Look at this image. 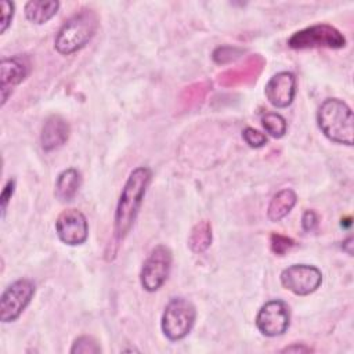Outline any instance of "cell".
Segmentation results:
<instances>
[{"mask_svg": "<svg viewBox=\"0 0 354 354\" xmlns=\"http://www.w3.org/2000/svg\"><path fill=\"white\" fill-rule=\"evenodd\" d=\"M151 180L152 170L147 166H140L129 174L124 187L122 188L115 210L112 243H109L111 246H116V250L136 221Z\"/></svg>", "mask_w": 354, "mask_h": 354, "instance_id": "6da1fadb", "label": "cell"}, {"mask_svg": "<svg viewBox=\"0 0 354 354\" xmlns=\"http://www.w3.org/2000/svg\"><path fill=\"white\" fill-rule=\"evenodd\" d=\"M317 123L326 138L336 144L353 145L354 116L351 108L339 98H326L317 111Z\"/></svg>", "mask_w": 354, "mask_h": 354, "instance_id": "7a4b0ae2", "label": "cell"}, {"mask_svg": "<svg viewBox=\"0 0 354 354\" xmlns=\"http://www.w3.org/2000/svg\"><path fill=\"white\" fill-rule=\"evenodd\" d=\"M98 25L97 12L90 8H82L59 28L54 40L55 50L62 55L79 51L94 37Z\"/></svg>", "mask_w": 354, "mask_h": 354, "instance_id": "3957f363", "label": "cell"}, {"mask_svg": "<svg viewBox=\"0 0 354 354\" xmlns=\"http://www.w3.org/2000/svg\"><path fill=\"white\" fill-rule=\"evenodd\" d=\"M195 319L196 310L194 304L184 297H174L166 304L162 314V332L171 342L181 340L191 332Z\"/></svg>", "mask_w": 354, "mask_h": 354, "instance_id": "277c9868", "label": "cell"}, {"mask_svg": "<svg viewBox=\"0 0 354 354\" xmlns=\"http://www.w3.org/2000/svg\"><path fill=\"white\" fill-rule=\"evenodd\" d=\"M288 46L295 50L306 48H343L346 46V37L340 30L328 24H315L307 26L301 30L295 32L289 40Z\"/></svg>", "mask_w": 354, "mask_h": 354, "instance_id": "5b68a950", "label": "cell"}, {"mask_svg": "<svg viewBox=\"0 0 354 354\" xmlns=\"http://www.w3.org/2000/svg\"><path fill=\"white\" fill-rule=\"evenodd\" d=\"M173 263L171 250L166 245H156L145 259L140 282L147 292H156L167 279Z\"/></svg>", "mask_w": 354, "mask_h": 354, "instance_id": "8992f818", "label": "cell"}, {"mask_svg": "<svg viewBox=\"0 0 354 354\" xmlns=\"http://www.w3.org/2000/svg\"><path fill=\"white\" fill-rule=\"evenodd\" d=\"M35 295V283L30 279L21 278L8 285L0 297L1 322L15 321L30 303Z\"/></svg>", "mask_w": 354, "mask_h": 354, "instance_id": "52a82bcc", "label": "cell"}, {"mask_svg": "<svg viewBox=\"0 0 354 354\" xmlns=\"http://www.w3.org/2000/svg\"><path fill=\"white\" fill-rule=\"evenodd\" d=\"M290 324L289 306L279 299L270 300L261 306L256 315V326L259 332L267 337L283 335Z\"/></svg>", "mask_w": 354, "mask_h": 354, "instance_id": "ba28073f", "label": "cell"}, {"mask_svg": "<svg viewBox=\"0 0 354 354\" xmlns=\"http://www.w3.org/2000/svg\"><path fill=\"white\" fill-rule=\"evenodd\" d=\"M281 283L297 296H307L321 286L322 272L315 266L293 264L281 272Z\"/></svg>", "mask_w": 354, "mask_h": 354, "instance_id": "9c48e42d", "label": "cell"}, {"mask_svg": "<svg viewBox=\"0 0 354 354\" xmlns=\"http://www.w3.org/2000/svg\"><path fill=\"white\" fill-rule=\"evenodd\" d=\"M55 232L65 245H82L88 236L87 218L77 209H66L55 220Z\"/></svg>", "mask_w": 354, "mask_h": 354, "instance_id": "30bf717a", "label": "cell"}, {"mask_svg": "<svg viewBox=\"0 0 354 354\" xmlns=\"http://www.w3.org/2000/svg\"><path fill=\"white\" fill-rule=\"evenodd\" d=\"M266 97L275 108H286L292 104L296 94V77L292 72L282 71L275 73L266 84Z\"/></svg>", "mask_w": 354, "mask_h": 354, "instance_id": "8fae6325", "label": "cell"}, {"mask_svg": "<svg viewBox=\"0 0 354 354\" xmlns=\"http://www.w3.org/2000/svg\"><path fill=\"white\" fill-rule=\"evenodd\" d=\"M29 68H30L29 61L21 55L1 59V66H0L1 105H4L8 97L12 94V88L28 76Z\"/></svg>", "mask_w": 354, "mask_h": 354, "instance_id": "7c38bea8", "label": "cell"}, {"mask_svg": "<svg viewBox=\"0 0 354 354\" xmlns=\"http://www.w3.org/2000/svg\"><path fill=\"white\" fill-rule=\"evenodd\" d=\"M69 137V124L59 115L48 116L41 127L40 145L43 151L51 152L62 147Z\"/></svg>", "mask_w": 354, "mask_h": 354, "instance_id": "4fadbf2b", "label": "cell"}, {"mask_svg": "<svg viewBox=\"0 0 354 354\" xmlns=\"http://www.w3.org/2000/svg\"><path fill=\"white\" fill-rule=\"evenodd\" d=\"M296 202H297V195L293 189L283 188L278 191L270 201V205L267 209V217L274 223L282 220L285 216L290 213Z\"/></svg>", "mask_w": 354, "mask_h": 354, "instance_id": "5bb4252c", "label": "cell"}, {"mask_svg": "<svg viewBox=\"0 0 354 354\" xmlns=\"http://www.w3.org/2000/svg\"><path fill=\"white\" fill-rule=\"evenodd\" d=\"M82 183L80 173L71 167L59 173L55 181V196L62 202H69L75 198Z\"/></svg>", "mask_w": 354, "mask_h": 354, "instance_id": "9a60e30c", "label": "cell"}, {"mask_svg": "<svg viewBox=\"0 0 354 354\" xmlns=\"http://www.w3.org/2000/svg\"><path fill=\"white\" fill-rule=\"evenodd\" d=\"M58 1H43V0H30L25 4V17L37 25L46 24L50 21L58 11Z\"/></svg>", "mask_w": 354, "mask_h": 354, "instance_id": "2e32d148", "label": "cell"}, {"mask_svg": "<svg viewBox=\"0 0 354 354\" xmlns=\"http://www.w3.org/2000/svg\"><path fill=\"white\" fill-rule=\"evenodd\" d=\"M212 224L207 220L196 223L188 236V246L194 253H202L212 245Z\"/></svg>", "mask_w": 354, "mask_h": 354, "instance_id": "e0dca14e", "label": "cell"}, {"mask_svg": "<svg viewBox=\"0 0 354 354\" xmlns=\"http://www.w3.org/2000/svg\"><path fill=\"white\" fill-rule=\"evenodd\" d=\"M261 124H263L266 133H268L274 138L283 137L286 133V129H288L285 118L277 112H267L266 115H263Z\"/></svg>", "mask_w": 354, "mask_h": 354, "instance_id": "ac0fdd59", "label": "cell"}, {"mask_svg": "<svg viewBox=\"0 0 354 354\" xmlns=\"http://www.w3.org/2000/svg\"><path fill=\"white\" fill-rule=\"evenodd\" d=\"M101 347L98 346V343L91 337V336H80L77 337L72 347H71V353L72 354H95L100 353Z\"/></svg>", "mask_w": 354, "mask_h": 354, "instance_id": "d6986e66", "label": "cell"}, {"mask_svg": "<svg viewBox=\"0 0 354 354\" xmlns=\"http://www.w3.org/2000/svg\"><path fill=\"white\" fill-rule=\"evenodd\" d=\"M270 246L275 254L282 256L295 246V241L292 238H288L285 235L274 232V234H271V238H270Z\"/></svg>", "mask_w": 354, "mask_h": 354, "instance_id": "ffe728a7", "label": "cell"}, {"mask_svg": "<svg viewBox=\"0 0 354 354\" xmlns=\"http://www.w3.org/2000/svg\"><path fill=\"white\" fill-rule=\"evenodd\" d=\"M242 137L245 142L252 148H260L267 142V136L253 127H246L242 131Z\"/></svg>", "mask_w": 354, "mask_h": 354, "instance_id": "44dd1931", "label": "cell"}, {"mask_svg": "<svg viewBox=\"0 0 354 354\" xmlns=\"http://www.w3.org/2000/svg\"><path fill=\"white\" fill-rule=\"evenodd\" d=\"M0 7H1L0 32H1V33H4V32L7 30V28L10 26L11 19H12V15H14V3L7 1V0H3V1L0 3Z\"/></svg>", "mask_w": 354, "mask_h": 354, "instance_id": "7402d4cb", "label": "cell"}, {"mask_svg": "<svg viewBox=\"0 0 354 354\" xmlns=\"http://www.w3.org/2000/svg\"><path fill=\"white\" fill-rule=\"evenodd\" d=\"M14 189H15V181L12 178L7 180L3 191H1V196H0V203H1V217L6 216V210H7V205L14 194Z\"/></svg>", "mask_w": 354, "mask_h": 354, "instance_id": "603a6c76", "label": "cell"}, {"mask_svg": "<svg viewBox=\"0 0 354 354\" xmlns=\"http://www.w3.org/2000/svg\"><path fill=\"white\" fill-rule=\"evenodd\" d=\"M318 225V216L314 210H306L301 216V227L306 232H311Z\"/></svg>", "mask_w": 354, "mask_h": 354, "instance_id": "cb8c5ba5", "label": "cell"}, {"mask_svg": "<svg viewBox=\"0 0 354 354\" xmlns=\"http://www.w3.org/2000/svg\"><path fill=\"white\" fill-rule=\"evenodd\" d=\"M281 351H282V353H310V351H313V348L304 346L303 343H300V344L296 343V344H292V346H289V347L282 348Z\"/></svg>", "mask_w": 354, "mask_h": 354, "instance_id": "d4e9b609", "label": "cell"}, {"mask_svg": "<svg viewBox=\"0 0 354 354\" xmlns=\"http://www.w3.org/2000/svg\"><path fill=\"white\" fill-rule=\"evenodd\" d=\"M342 248H343V250H344V252H347V254H350V256H351V254H353V249H351V248H353V238H351V236H348V238L343 242Z\"/></svg>", "mask_w": 354, "mask_h": 354, "instance_id": "484cf974", "label": "cell"}]
</instances>
